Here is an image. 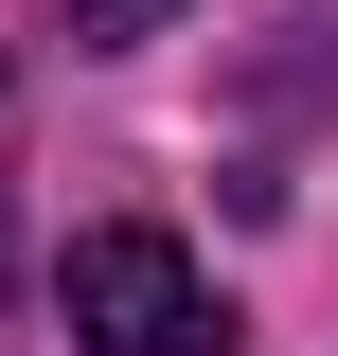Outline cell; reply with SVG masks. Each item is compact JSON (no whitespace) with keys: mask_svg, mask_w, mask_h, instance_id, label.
Listing matches in <instances>:
<instances>
[{"mask_svg":"<svg viewBox=\"0 0 338 356\" xmlns=\"http://www.w3.org/2000/svg\"><path fill=\"white\" fill-rule=\"evenodd\" d=\"M72 339L89 356H214L232 321H214V285H196L178 232H89L72 250Z\"/></svg>","mask_w":338,"mask_h":356,"instance_id":"1","label":"cell"},{"mask_svg":"<svg viewBox=\"0 0 338 356\" xmlns=\"http://www.w3.org/2000/svg\"><path fill=\"white\" fill-rule=\"evenodd\" d=\"M54 36L72 54H143V36H178V0H54Z\"/></svg>","mask_w":338,"mask_h":356,"instance_id":"2","label":"cell"}]
</instances>
